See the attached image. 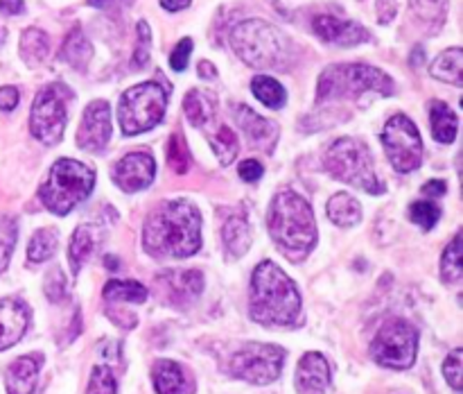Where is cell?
Wrapping results in <instances>:
<instances>
[{"mask_svg": "<svg viewBox=\"0 0 463 394\" xmlns=\"http://www.w3.org/2000/svg\"><path fill=\"white\" fill-rule=\"evenodd\" d=\"M143 245L156 258H188L202 247V216L188 199L161 202L145 220Z\"/></svg>", "mask_w": 463, "mask_h": 394, "instance_id": "cell-1", "label": "cell"}, {"mask_svg": "<svg viewBox=\"0 0 463 394\" xmlns=\"http://www.w3.org/2000/svg\"><path fill=\"white\" fill-rule=\"evenodd\" d=\"M251 317L265 326H292L301 315L297 283L276 263L262 261L251 276Z\"/></svg>", "mask_w": 463, "mask_h": 394, "instance_id": "cell-2", "label": "cell"}, {"mask_svg": "<svg viewBox=\"0 0 463 394\" xmlns=\"http://www.w3.org/2000/svg\"><path fill=\"white\" fill-rule=\"evenodd\" d=\"M269 234L289 261H301L317 243V222L306 197L294 190L276 193L269 207Z\"/></svg>", "mask_w": 463, "mask_h": 394, "instance_id": "cell-3", "label": "cell"}, {"mask_svg": "<svg viewBox=\"0 0 463 394\" xmlns=\"http://www.w3.org/2000/svg\"><path fill=\"white\" fill-rule=\"evenodd\" d=\"M231 48L247 66L258 71L288 66L292 54L283 32L260 18H249L235 25L231 32Z\"/></svg>", "mask_w": 463, "mask_h": 394, "instance_id": "cell-4", "label": "cell"}, {"mask_svg": "<svg viewBox=\"0 0 463 394\" xmlns=\"http://www.w3.org/2000/svg\"><path fill=\"white\" fill-rule=\"evenodd\" d=\"M364 93H393V80L384 71L366 63H337L321 72L317 84V100H357Z\"/></svg>", "mask_w": 463, "mask_h": 394, "instance_id": "cell-5", "label": "cell"}, {"mask_svg": "<svg viewBox=\"0 0 463 394\" xmlns=\"http://www.w3.org/2000/svg\"><path fill=\"white\" fill-rule=\"evenodd\" d=\"M95 186V172L75 159H59L50 168L48 179L41 184L39 197L54 216H66L84 202Z\"/></svg>", "mask_w": 463, "mask_h": 394, "instance_id": "cell-6", "label": "cell"}, {"mask_svg": "<svg viewBox=\"0 0 463 394\" xmlns=\"http://www.w3.org/2000/svg\"><path fill=\"white\" fill-rule=\"evenodd\" d=\"M326 168L344 184L366 190L371 195H383L384 184L373 170V154L362 140L339 139L326 152Z\"/></svg>", "mask_w": 463, "mask_h": 394, "instance_id": "cell-7", "label": "cell"}, {"mask_svg": "<svg viewBox=\"0 0 463 394\" xmlns=\"http://www.w3.org/2000/svg\"><path fill=\"white\" fill-rule=\"evenodd\" d=\"M167 107V89H163L156 82H143L120 95V107H118V120L127 136L143 134L156 127L165 116Z\"/></svg>", "mask_w": 463, "mask_h": 394, "instance_id": "cell-8", "label": "cell"}, {"mask_svg": "<svg viewBox=\"0 0 463 394\" xmlns=\"http://www.w3.org/2000/svg\"><path fill=\"white\" fill-rule=\"evenodd\" d=\"M72 102V91L61 82L43 86L36 93L30 111V131L45 145H57L61 140L68 120V107Z\"/></svg>", "mask_w": 463, "mask_h": 394, "instance_id": "cell-9", "label": "cell"}, {"mask_svg": "<svg viewBox=\"0 0 463 394\" xmlns=\"http://www.w3.org/2000/svg\"><path fill=\"white\" fill-rule=\"evenodd\" d=\"M416 351H419V331L401 317L384 322L371 344L373 360L392 370H407L414 365Z\"/></svg>", "mask_w": 463, "mask_h": 394, "instance_id": "cell-10", "label": "cell"}, {"mask_svg": "<svg viewBox=\"0 0 463 394\" xmlns=\"http://www.w3.org/2000/svg\"><path fill=\"white\" fill-rule=\"evenodd\" d=\"M383 145L398 172H411L423 163L425 149L419 127L402 113L387 120L383 130Z\"/></svg>", "mask_w": 463, "mask_h": 394, "instance_id": "cell-11", "label": "cell"}, {"mask_svg": "<svg viewBox=\"0 0 463 394\" xmlns=\"http://www.w3.org/2000/svg\"><path fill=\"white\" fill-rule=\"evenodd\" d=\"M285 351L276 344L251 342L231 358V376L253 385L274 383L283 371Z\"/></svg>", "mask_w": 463, "mask_h": 394, "instance_id": "cell-12", "label": "cell"}, {"mask_svg": "<svg viewBox=\"0 0 463 394\" xmlns=\"http://www.w3.org/2000/svg\"><path fill=\"white\" fill-rule=\"evenodd\" d=\"M161 299L170 306L185 308L202 294L203 274L199 270H167L154 279Z\"/></svg>", "mask_w": 463, "mask_h": 394, "instance_id": "cell-13", "label": "cell"}, {"mask_svg": "<svg viewBox=\"0 0 463 394\" xmlns=\"http://www.w3.org/2000/svg\"><path fill=\"white\" fill-rule=\"evenodd\" d=\"M111 139V109L104 100H95L81 113L77 145L86 152H102Z\"/></svg>", "mask_w": 463, "mask_h": 394, "instance_id": "cell-14", "label": "cell"}, {"mask_svg": "<svg viewBox=\"0 0 463 394\" xmlns=\"http://www.w3.org/2000/svg\"><path fill=\"white\" fill-rule=\"evenodd\" d=\"M156 175V163L149 152H129L113 166V181L125 193L147 188Z\"/></svg>", "mask_w": 463, "mask_h": 394, "instance_id": "cell-15", "label": "cell"}, {"mask_svg": "<svg viewBox=\"0 0 463 394\" xmlns=\"http://www.w3.org/2000/svg\"><path fill=\"white\" fill-rule=\"evenodd\" d=\"M312 30L319 39L328 41L333 45H344V48H351V45H360L364 41H369V32L355 21H346V18L330 16V14H321L315 16L312 21Z\"/></svg>", "mask_w": 463, "mask_h": 394, "instance_id": "cell-16", "label": "cell"}, {"mask_svg": "<svg viewBox=\"0 0 463 394\" xmlns=\"http://www.w3.org/2000/svg\"><path fill=\"white\" fill-rule=\"evenodd\" d=\"M30 311L21 299H0V351L14 347L25 335Z\"/></svg>", "mask_w": 463, "mask_h": 394, "instance_id": "cell-17", "label": "cell"}, {"mask_svg": "<svg viewBox=\"0 0 463 394\" xmlns=\"http://www.w3.org/2000/svg\"><path fill=\"white\" fill-rule=\"evenodd\" d=\"M330 388V365L321 353L310 351L297 367L298 394H326Z\"/></svg>", "mask_w": 463, "mask_h": 394, "instance_id": "cell-18", "label": "cell"}, {"mask_svg": "<svg viewBox=\"0 0 463 394\" xmlns=\"http://www.w3.org/2000/svg\"><path fill=\"white\" fill-rule=\"evenodd\" d=\"M43 367V356L41 353H27L18 356L12 365L5 370V385L7 394H32L39 380V371Z\"/></svg>", "mask_w": 463, "mask_h": 394, "instance_id": "cell-19", "label": "cell"}, {"mask_svg": "<svg viewBox=\"0 0 463 394\" xmlns=\"http://www.w3.org/2000/svg\"><path fill=\"white\" fill-rule=\"evenodd\" d=\"M235 120H238L244 136L251 140L253 148H274L276 139H279V127H276L274 120H267V118L258 116V113L253 111L251 107H247V104H238V107H235Z\"/></svg>", "mask_w": 463, "mask_h": 394, "instance_id": "cell-20", "label": "cell"}, {"mask_svg": "<svg viewBox=\"0 0 463 394\" xmlns=\"http://www.w3.org/2000/svg\"><path fill=\"white\" fill-rule=\"evenodd\" d=\"M152 380L158 394H190L194 389V383L188 379L184 367L167 358L154 362Z\"/></svg>", "mask_w": 463, "mask_h": 394, "instance_id": "cell-21", "label": "cell"}, {"mask_svg": "<svg viewBox=\"0 0 463 394\" xmlns=\"http://www.w3.org/2000/svg\"><path fill=\"white\" fill-rule=\"evenodd\" d=\"M222 240H224V247L231 254V258H240L249 252L253 234L244 213H233V216L226 217L224 225H222Z\"/></svg>", "mask_w": 463, "mask_h": 394, "instance_id": "cell-22", "label": "cell"}, {"mask_svg": "<svg viewBox=\"0 0 463 394\" xmlns=\"http://www.w3.org/2000/svg\"><path fill=\"white\" fill-rule=\"evenodd\" d=\"M430 122H432V134L439 143L448 145L457 139L459 120H457V113L452 111L448 102L432 100V104H430Z\"/></svg>", "mask_w": 463, "mask_h": 394, "instance_id": "cell-23", "label": "cell"}, {"mask_svg": "<svg viewBox=\"0 0 463 394\" xmlns=\"http://www.w3.org/2000/svg\"><path fill=\"white\" fill-rule=\"evenodd\" d=\"M90 57H93V45H90V41L86 39L80 27H72L71 34L63 39L61 59L66 63H71L72 68H77V71H84L89 66Z\"/></svg>", "mask_w": 463, "mask_h": 394, "instance_id": "cell-24", "label": "cell"}, {"mask_svg": "<svg viewBox=\"0 0 463 394\" xmlns=\"http://www.w3.org/2000/svg\"><path fill=\"white\" fill-rule=\"evenodd\" d=\"M430 72H432V77H437V80L461 86L463 84V50L450 48L446 50V53L439 54V57L432 62V66H430Z\"/></svg>", "mask_w": 463, "mask_h": 394, "instance_id": "cell-25", "label": "cell"}, {"mask_svg": "<svg viewBox=\"0 0 463 394\" xmlns=\"http://www.w3.org/2000/svg\"><path fill=\"white\" fill-rule=\"evenodd\" d=\"M18 48H21V57L25 59V63L39 66V63H43L45 59H48L50 39L43 30H39V27H27V30H23Z\"/></svg>", "mask_w": 463, "mask_h": 394, "instance_id": "cell-26", "label": "cell"}, {"mask_svg": "<svg viewBox=\"0 0 463 394\" xmlns=\"http://www.w3.org/2000/svg\"><path fill=\"white\" fill-rule=\"evenodd\" d=\"M93 249H95L93 226H77L75 234H72L71 238V247H68V261H71L72 274H80V270L90 258Z\"/></svg>", "mask_w": 463, "mask_h": 394, "instance_id": "cell-27", "label": "cell"}, {"mask_svg": "<svg viewBox=\"0 0 463 394\" xmlns=\"http://www.w3.org/2000/svg\"><path fill=\"white\" fill-rule=\"evenodd\" d=\"M328 216L339 226H355L362 220V207L353 195L337 193L328 202Z\"/></svg>", "mask_w": 463, "mask_h": 394, "instance_id": "cell-28", "label": "cell"}, {"mask_svg": "<svg viewBox=\"0 0 463 394\" xmlns=\"http://www.w3.org/2000/svg\"><path fill=\"white\" fill-rule=\"evenodd\" d=\"M102 297L107 302L143 303L147 299V288L138 281H109L102 290Z\"/></svg>", "mask_w": 463, "mask_h": 394, "instance_id": "cell-29", "label": "cell"}, {"mask_svg": "<svg viewBox=\"0 0 463 394\" xmlns=\"http://www.w3.org/2000/svg\"><path fill=\"white\" fill-rule=\"evenodd\" d=\"M184 111H185V118H188L194 127H203L213 120V113H215V109H213L211 98H208L206 93L193 89L185 93Z\"/></svg>", "mask_w": 463, "mask_h": 394, "instance_id": "cell-30", "label": "cell"}, {"mask_svg": "<svg viewBox=\"0 0 463 394\" xmlns=\"http://www.w3.org/2000/svg\"><path fill=\"white\" fill-rule=\"evenodd\" d=\"M251 91L262 104H267V107L271 109H280L285 104V100H288V93H285V89L280 86V82H276L274 77L269 75L253 77Z\"/></svg>", "mask_w": 463, "mask_h": 394, "instance_id": "cell-31", "label": "cell"}, {"mask_svg": "<svg viewBox=\"0 0 463 394\" xmlns=\"http://www.w3.org/2000/svg\"><path fill=\"white\" fill-rule=\"evenodd\" d=\"M463 274V235L461 231L455 234V238L450 240V245L446 247L441 256V276L448 283H455Z\"/></svg>", "mask_w": 463, "mask_h": 394, "instance_id": "cell-32", "label": "cell"}, {"mask_svg": "<svg viewBox=\"0 0 463 394\" xmlns=\"http://www.w3.org/2000/svg\"><path fill=\"white\" fill-rule=\"evenodd\" d=\"M211 148L213 152H215V157L220 159L222 166H229V163L238 157V136H235V131L231 130V127L217 125L211 136Z\"/></svg>", "mask_w": 463, "mask_h": 394, "instance_id": "cell-33", "label": "cell"}, {"mask_svg": "<svg viewBox=\"0 0 463 394\" xmlns=\"http://www.w3.org/2000/svg\"><path fill=\"white\" fill-rule=\"evenodd\" d=\"M54 252H57V231L39 229L32 235L30 245H27V261L43 263L48 261Z\"/></svg>", "mask_w": 463, "mask_h": 394, "instance_id": "cell-34", "label": "cell"}, {"mask_svg": "<svg viewBox=\"0 0 463 394\" xmlns=\"http://www.w3.org/2000/svg\"><path fill=\"white\" fill-rule=\"evenodd\" d=\"M167 163L176 175H185L193 163V154H190L188 143L181 134H172L170 143H167Z\"/></svg>", "mask_w": 463, "mask_h": 394, "instance_id": "cell-35", "label": "cell"}, {"mask_svg": "<svg viewBox=\"0 0 463 394\" xmlns=\"http://www.w3.org/2000/svg\"><path fill=\"white\" fill-rule=\"evenodd\" d=\"M18 225L12 216H0V274L7 270L12 258L14 245H16Z\"/></svg>", "mask_w": 463, "mask_h": 394, "instance_id": "cell-36", "label": "cell"}, {"mask_svg": "<svg viewBox=\"0 0 463 394\" xmlns=\"http://www.w3.org/2000/svg\"><path fill=\"white\" fill-rule=\"evenodd\" d=\"M441 217V208L432 202V199H419L410 207V220L416 222L419 226H423L425 231L432 229L434 225Z\"/></svg>", "mask_w": 463, "mask_h": 394, "instance_id": "cell-37", "label": "cell"}, {"mask_svg": "<svg viewBox=\"0 0 463 394\" xmlns=\"http://www.w3.org/2000/svg\"><path fill=\"white\" fill-rule=\"evenodd\" d=\"M410 5L419 21L428 23V25H439L446 14L448 0H410Z\"/></svg>", "mask_w": 463, "mask_h": 394, "instance_id": "cell-38", "label": "cell"}, {"mask_svg": "<svg viewBox=\"0 0 463 394\" xmlns=\"http://www.w3.org/2000/svg\"><path fill=\"white\" fill-rule=\"evenodd\" d=\"M86 394H118V380L107 365L95 367Z\"/></svg>", "mask_w": 463, "mask_h": 394, "instance_id": "cell-39", "label": "cell"}, {"mask_svg": "<svg viewBox=\"0 0 463 394\" xmlns=\"http://www.w3.org/2000/svg\"><path fill=\"white\" fill-rule=\"evenodd\" d=\"M136 32H138V36H136V50L134 59H131V66L145 68L149 63V50H152V30H149L147 21H138Z\"/></svg>", "mask_w": 463, "mask_h": 394, "instance_id": "cell-40", "label": "cell"}, {"mask_svg": "<svg viewBox=\"0 0 463 394\" xmlns=\"http://www.w3.org/2000/svg\"><path fill=\"white\" fill-rule=\"evenodd\" d=\"M443 374H446L450 388L457 389V392H461V388H463V351L461 349H455V351L446 358V362H443Z\"/></svg>", "mask_w": 463, "mask_h": 394, "instance_id": "cell-41", "label": "cell"}, {"mask_svg": "<svg viewBox=\"0 0 463 394\" xmlns=\"http://www.w3.org/2000/svg\"><path fill=\"white\" fill-rule=\"evenodd\" d=\"M45 294H48L50 302H61L63 294H66V276L59 267H54L45 279Z\"/></svg>", "mask_w": 463, "mask_h": 394, "instance_id": "cell-42", "label": "cell"}, {"mask_svg": "<svg viewBox=\"0 0 463 394\" xmlns=\"http://www.w3.org/2000/svg\"><path fill=\"white\" fill-rule=\"evenodd\" d=\"M190 53H193V39H181L179 43L175 45V50H172V54H170V66L175 68L176 72L185 71V68H188Z\"/></svg>", "mask_w": 463, "mask_h": 394, "instance_id": "cell-43", "label": "cell"}, {"mask_svg": "<svg viewBox=\"0 0 463 394\" xmlns=\"http://www.w3.org/2000/svg\"><path fill=\"white\" fill-rule=\"evenodd\" d=\"M238 172H240V177H242L244 181L253 184V181L260 179L262 172H265V168H262V163L256 161V159H247V161L240 163Z\"/></svg>", "mask_w": 463, "mask_h": 394, "instance_id": "cell-44", "label": "cell"}, {"mask_svg": "<svg viewBox=\"0 0 463 394\" xmlns=\"http://www.w3.org/2000/svg\"><path fill=\"white\" fill-rule=\"evenodd\" d=\"M375 12H378V21L383 23V25H387V23H392L393 18H396V0H375Z\"/></svg>", "mask_w": 463, "mask_h": 394, "instance_id": "cell-45", "label": "cell"}, {"mask_svg": "<svg viewBox=\"0 0 463 394\" xmlns=\"http://www.w3.org/2000/svg\"><path fill=\"white\" fill-rule=\"evenodd\" d=\"M18 89L16 86H0V111H12L18 104Z\"/></svg>", "mask_w": 463, "mask_h": 394, "instance_id": "cell-46", "label": "cell"}, {"mask_svg": "<svg viewBox=\"0 0 463 394\" xmlns=\"http://www.w3.org/2000/svg\"><path fill=\"white\" fill-rule=\"evenodd\" d=\"M420 193H423L428 199L443 197V195L448 193V184L443 179H430L428 184H425L423 188H420Z\"/></svg>", "mask_w": 463, "mask_h": 394, "instance_id": "cell-47", "label": "cell"}, {"mask_svg": "<svg viewBox=\"0 0 463 394\" xmlns=\"http://www.w3.org/2000/svg\"><path fill=\"white\" fill-rule=\"evenodd\" d=\"M90 7L95 9H107V12H113V9H122L127 5H131V0H89Z\"/></svg>", "mask_w": 463, "mask_h": 394, "instance_id": "cell-48", "label": "cell"}, {"mask_svg": "<svg viewBox=\"0 0 463 394\" xmlns=\"http://www.w3.org/2000/svg\"><path fill=\"white\" fill-rule=\"evenodd\" d=\"M0 12L7 14V16H18V14L25 12V3L23 0H0Z\"/></svg>", "mask_w": 463, "mask_h": 394, "instance_id": "cell-49", "label": "cell"}, {"mask_svg": "<svg viewBox=\"0 0 463 394\" xmlns=\"http://www.w3.org/2000/svg\"><path fill=\"white\" fill-rule=\"evenodd\" d=\"M197 71H199V77H202V80H215L217 77L215 66H213L211 62H206V59H203V62H199Z\"/></svg>", "mask_w": 463, "mask_h": 394, "instance_id": "cell-50", "label": "cell"}, {"mask_svg": "<svg viewBox=\"0 0 463 394\" xmlns=\"http://www.w3.org/2000/svg\"><path fill=\"white\" fill-rule=\"evenodd\" d=\"M190 3L193 0H161L163 9H167V12H181V9L190 7Z\"/></svg>", "mask_w": 463, "mask_h": 394, "instance_id": "cell-51", "label": "cell"}, {"mask_svg": "<svg viewBox=\"0 0 463 394\" xmlns=\"http://www.w3.org/2000/svg\"><path fill=\"white\" fill-rule=\"evenodd\" d=\"M420 59H423V50L416 48V50H414V59H411V66H419Z\"/></svg>", "mask_w": 463, "mask_h": 394, "instance_id": "cell-52", "label": "cell"}]
</instances>
